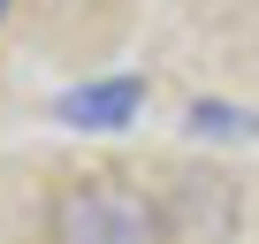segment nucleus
<instances>
[{
    "label": "nucleus",
    "mask_w": 259,
    "mask_h": 244,
    "mask_svg": "<svg viewBox=\"0 0 259 244\" xmlns=\"http://www.w3.org/2000/svg\"><path fill=\"white\" fill-rule=\"evenodd\" d=\"M54 244H160V214L145 206V191L84 176L54 198Z\"/></svg>",
    "instance_id": "nucleus-1"
},
{
    "label": "nucleus",
    "mask_w": 259,
    "mask_h": 244,
    "mask_svg": "<svg viewBox=\"0 0 259 244\" xmlns=\"http://www.w3.org/2000/svg\"><path fill=\"white\" fill-rule=\"evenodd\" d=\"M145 107V84L138 76H99V84H76V92H61V122L69 130H122L130 114Z\"/></svg>",
    "instance_id": "nucleus-2"
},
{
    "label": "nucleus",
    "mask_w": 259,
    "mask_h": 244,
    "mask_svg": "<svg viewBox=\"0 0 259 244\" xmlns=\"http://www.w3.org/2000/svg\"><path fill=\"white\" fill-rule=\"evenodd\" d=\"M191 130L198 138H259V114H244L229 99H191Z\"/></svg>",
    "instance_id": "nucleus-3"
},
{
    "label": "nucleus",
    "mask_w": 259,
    "mask_h": 244,
    "mask_svg": "<svg viewBox=\"0 0 259 244\" xmlns=\"http://www.w3.org/2000/svg\"><path fill=\"white\" fill-rule=\"evenodd\" d=\"M0 16H8V0H0Z\"/></svg>",
    "instance_id": "nucleus-4"
}]
</instances>
